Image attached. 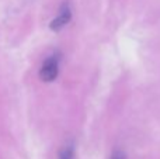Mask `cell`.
Listing matches in <instances>:
<instances>
[{"label":"cell","mask_w":160,"mask_h":159,"mask_svg":"<svg viewBox=\"0 0 160 159\" xmlns=\"http://www.w3.org/2000/svg\"><path fill=\"white\" fill-rule=\"evenodd\" d=\"M59 73V56L51 55L44 61L39 69V78L42 82H53Z\"/></svg>","instance_id":"cell-1"},{"label":"cell","mask_w":160,"mask_h":159,"mask_svg":"<svg viewBox=\"0 0 160 159\" xmlns=\"http://www.w3.org/2000/svg\"><path fill=\"white\" fill-rule=\"evenodd\" d=\"M70 18H72V11H70V7H69L68 3H63V4L61 6L59 14L52 20V21H51L49 28L52 31H55V33H58V31H61L62 28H63L65 25L70 21Z\"/></svg>","instance_id":"cell-2"},{"label":"cell","mask_w":160,"mask_h":159,"mask_svg":"<svg viewBox=\"0 0 160 159\" xmlns=\"http://www.w3.org/2000/svg\"><path fill=\"white\" fill-rule=\"evenodd\" d=\"M73 158V149L70 146H66L59 155V159H72Z\"/></svg>","instance_id":"cell-3"},{"label":"cell","mask_w":160,"mask_h":159,"mask_svg":"<svg viewBox=\"0 0 160 159\" xmlns=\"http://www.w3.org/2000/svg\"><path fill=\"white\" fill-rule=\"evenodd\" d=\"M111 159H125V155L122 151H117L112 154V156H111Z\"/></svg>","instance_id":"cell-4"}]
</instances>
